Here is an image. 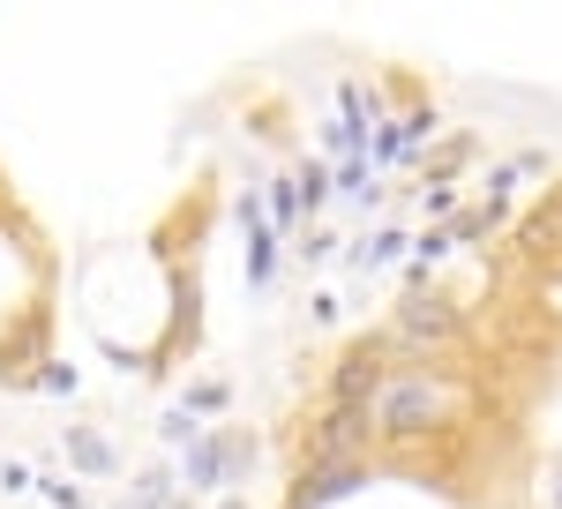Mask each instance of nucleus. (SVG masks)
I'll use <instances>...</instances> for the list:
<instances>
[{
    "instance_id": "f257e3e1",
    "label": "nucleus",
    "mask_w": 562,
    "mask_h": 509,
    "mask_svg": "<svg viewBox=\"0 0 562 509\" xmlns=\"http://www.w3.org/2000/svg\"><path fill=\"white\" fill-rule=\"evenodd\" d=\"M480 412V382L450 360H420V367H390L375 389V434L383 450H413V442H442Z\"/></svg>"
},
{
    "instance_id": "f03ea898",
    "label": "nucleus",
    "mask_w": 562,
    "mask_h": 509,
    "mask_svg": "<svg viewBox=\"0 0 562 509\" xmlns=\"http://www.w3.org/2000/svg\"><path fill=\"white\" fill-rule=\"evenodd\" d=\"M368 344L383 352L390 367H420V360H458L465 344H473V307L458 293H397L390 307V323L368 330Z\"/></svg>"
},
{
    "instance_id": "7ed1b4c3",
    "label": "nucleus",
    "mask_w": 562,
    "mask_h": 509,
    "mask_svg": "<svg viewBox=\"0 0 562 509\" xmlns=\"http://www.w3.org/2000/svg\"><path fill=\"white\" fill-rule=\"evenodd\" d=\"M256 457H262V442L248 434L240 420H217L188 457H173L180 465V487L188 495H211V502H225V495H240L248 487V472H256Z\"/></svg>"
},
{
    "instance_id": "20e7f679",
    "label": "nucleus",
    "mask_w": 562,
    "mask_h": 509,
    "mask_svg": "<svg viewBox=\"0 0 562 509\" xmlns=\"http://www.w3.org/2000/svg\"><path fill=\"white\" fill-rule=\"evenodd\" d=\"M383 457V434L368 405H323L301 427V465H375Z\"/></svg>"
},
{
    "instance_id": "39448f33",
    "label": "nucleus",
    "mask_w": 562,
    "mask_h": 509,
    "mask_svg": "<svg viewBox=\"0 0 562 509\" xmlns=\"http://www.w3.org/2000/svg\"><path fill=\"white\" fill-rule=\"evenodd\" d=\"M375 479H383V457H375V465H293L278 509H338V502H352V495H368Z\"/></svg>"
},
{
    "instance_id": "423d86ee",
    "label": "nucleus",
    "mask_w": 562,
    "mask_h": 509,
    "mask_svg": "<svg viewBox=\"0 0 562 509\" xmlns=\"http://www.w3.org/2000/svg\"><path fill=\"white\" fill-rule=\"evenodd\" d=\"M53 315L45 307H23L8 330H0V389H31L38 382V367L53 360Z\"/></svg>"
},
{
    "instance_id": "0eeeda50",
    "label": "nucleus",
    "mask_w": 562,
    "mask_h": 509,
    "mask_svg": "<svg viewBox=\"0 0 562 509\" xmlns=\"http://www.w3.org/2000/svg\"><path fill=\"white\" fill-rule=\"evenodd\" d=\"M390 375V360L375 352L368 338H352L338 360H330V375H323V405H368L375 412V389H383Z\"/></svg>"
},
{
    "instance_id": "6e6552de",
    "label": "nucleus",
    "mask_w": 562,
    "mask_h": 509,
    "mask_svg": "<svg viewBox=\"0 0 562 509\" xmlns=\"http://www.w3.org/2000/svg\"><path fill=\"white\" fill-rule=\"evenodd\" d=\"M413 262V225L405 217H383V225H360L346 240V270L352 278H383V270H405Z\"/></svg>"
},
{
    "instance_id": "1a4fd4ad",
    "label": "nucleus",
    "mask_w": 562,
    "mask_h": 509,
    "mask_svg": "<svg viewBox=\"0 0 562 509\" xmlns=\"http://www.w3.org/2000/svg\"><path fill=\"white\" fill-rule=\"evenodd\" d=\"M480 158H487L480 127H450V135L435 143L428 158H420V172H413V180H420V188H458V180H465V172H473Z\"/></svg>"
},
{
    "instance_id": "9d476101",
    "label": "nucleus",
    "mask_w": 562,
    "mask_h": 509,
    "mask_svg": "<svg viewBox=\"0 0 562 509\" xmlns=\"http://www.w3.org/2000/svg\"><path fill=\"white\" fill-rule=\"evenodd\" d=\"M60 450H68V472L76 479H121V450L98 427H60Z\"/></svg>"
},
{
    "instance_id": "9b49d317",
    "label": "nucleus",
    "mask_w": 562,
    "mask_h": 509,
    "mask_svg": "<svg viewBox=\"0 0 562 509\" xmlns=\"http://www.w3.org/2000/svg\"><path fill=\"white\" fill-rule=\"evenodd\" d=\"M180 495H188V487H180V465H173V457L128 472V509H173Z\"/></svg>"
},
{
    "instance_id": "f8f14e48",
    "label": "nucleus",
    "mask_w": 562,
    "mask_h": 509,
    "mask_svg": "<svg viewBox=\"0 0 562 509\" xmlns=\"http://www.w3.org/2000/svg\"><path fill=\"white\" fill-rule=\"evenodd\" d=\"M503 233H510V211H503V203H480V195L450 217V240H458V248H487V240H503Z\"/></svg>"
},
{
    "instance_id": "ddd939ff",
    "label": "nucleus",
    "mask_w": 562,
    "mask_h": 509,
    "mask_svg": "<svg viewBox=\"0 0 562 509\" xmlns=\"http://www.w3.org/2000/svg\"><path fill=\"white\" fill-rule=\"evenodd\" d=\"M173 405H188L195 420H225V412H233V382L225 375H195V382H180Z\"/></svg>"
},
{
    "instance_id": "4468645a",
    "label": "nucleus",
    "mask_w": 562,
    "mask_h": 509,
    "mask_svg": "<svg viewBox=\"0 0 562 509\" xmlns=\"http://www.w3.org/2000/svg\"><path fill=\"white\" fill-rule=\"evenodd\" d=\"M285 255H293L301 270H330V262H346V233H338V225H307Z\"/></svg>"
},
{
    "instance_id": "2eb2a0df",
    "label": "nucleus",
    "mask_w": 562,
    "mask_h": 509,
    "mask_svg": "<svg viewBox=\"0 0 562 509\" xmlns=\"http://www.w3.org/2000/svg\"><path fill=\"white\" fill-rule=\"evenodd\" d=\"M203 434H211V427L195 420L188 405H166V412H158V450H166V457H188V450H195Z\"/></svg>"
},
{
    "instance_id": "dca6fc26",
    "label": "nucleus",
    "mask_w": 562,
    "mask_h": 509,
    "mask_svg": "<svg viewBox=\"0 0 562 509\" xmlns=\"http://www.w3.org/2000/svg\"><path fill=\"white\" fill-rule=\"evenodd\" d=\"M76 389H83V367L60 360V352H53V360L38 367V382H31V397H53V405H76Z\"/></svg>"
},
{
    "instance_id": "f3484780",
    "label": "nucleus",
    "mask_w": 562,
    "mask_h": 509,
    "mask_svg": "<svg viewBox=\"0 0 562 509\" xmlns=\"http://www.w3.org/2000/svg\"><path fill=\"white\" fill-rule=\"evenodd\" d=\"M38 502L45 509H98V502H90V487H83V479H68V472H38Z\"/></svg>"
},
{
    "instance_id": "a211bd4d",
    "label": "nucleus",
    "mask_w": 562,
    "mask_h": 509,
    "mask_svg": "<svg viewBox=\"0 0 562 509\" xmlns=\"http://www.w3.org/2000/svg\"><path fill=\"white\" fill-rule=\"evenodd\" d=\"M307 323L315 330H338L346 323V293H307Z\"/></svg>"
},
{
    "instance_id": "6ab92c4d",
    "label": "nucleus",
    "mask_w": 562,
    "mask_h": 509,
    "mask_svg": "<svg viewBox=\"0 0 562 509\" xmlns=\"http://www.w3.org/2000/svg\"><path fill=\"white\" fill-rule=\"evenodd\" d=\"M0 495H38V472L23 457H0Z\"/></svg>"
},
{
    "instance_id": "aec40b11",
    "label": "nucleus",
    "mask_w": 562,
    "mask_h": 509,
    "mask_svg": "<svg viewBox=\"0 0 562 509\" xmlns=\"http://www.w3.org/2000/svg\"><path fill=\"white\" fill-rule=\"evenodd\" d=\"M540 509H562V457L540 472Z\"/></svg>"
},
{
    "instance_id": "412c9836",
    "label": "nucleus",
    "mask_w": 562,
    "mask_h": 509,
    "mask_svg": "<svg viewBox=\"0 0 562 509\" xmlns=\"http://www.w3.org/2000/svg\"><path fill=\"white\" fill-rule=\"evenodd\" d=\"M211 509H248V495H225V502H211Z\"/></svg>"
},
{
    "instance_id": "4be33fe9",
    "label": "nucleus",
    "mask_w": 562,
    "mask_h": 509,
    "mask_svg": "<svg viewBox=\"0 0 562 509\" xmlns=\"http://www.w3.org/2000/svg\"><path fill=\"white\" fill-rule=\"evenodd\" d=\"M173 509H195V495H180V502H173Z\"/></svg>"
},
{
    "instance_id": "5701e85b",
    "label": "nucleus",
    "mask_w": 562,
    "mask_h": 509,
    "mask_svg": "<svg viewBox=\"0 0 562 509\" xmlns=\"http://www.w3.org/2000/svg\"><path fill=\"white\" fill-rule=\"evenodd\" d=\"M105 509H128V502H105Z\"/></svg>"
}]
</instances>
